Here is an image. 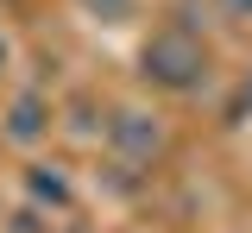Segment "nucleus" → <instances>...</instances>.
<instances>
[{"mask_svg":"<svg viewBox=\"0 0 252 233\" xmlns=\"http://www.w3.org/2000/svg\"><path fill=\"white\" fill-rule=\"evenodd\" d=\"M139 76H145L152 88L189 95V88H202V76H208V51H202V38H195V32L164 26V32L145 38V51H139Z\"/></svg>","mask_w":252,"mask_h":233,"instance_id":"1","label":"nucleus"},{"mask_svg":"<svg viewBox=\"0 0 252 233\" xmlns=\"http://www.w3.org/2000/svg\"><path fill=\"white\" fill-rule=\"evenodd\" d=\"M94 19H132V0H82Z\"/></svg>","mask_w":252,"mask_h":233,"instance_id":"5","label":"nucleus"},{"mask_svg":"<svg viewBox=\"0 0 252 233\" xmlns=\"http://www.w3.org/2000/svg\"><path fill=\"white\" fill-rule=\"evenodd\" d=\"M227 19H240V26H252V0H227Z\"/></svg>","mask_w":252,"mask_h":233,"instance_id":"8","label":"nucleus"},{"mask_svg":"<svg viewBox=\"0 0 252 233\" xmlns=\"http://www.w3.org/2000/svg\"><path fill=\"white\" fill-rule=\"evenodd\" d=\"M69 133H76V139H94V107H89V101L69 107Z\"/></svg>","mask_w":252,"mask_h":233,"instance_id":"6","label":"nucleus"},{"mask_svg":"<svg viewBox=\"0 0 252 233\" xmlns=\"http://www.w3.org/2000/svg\"><path fill=\"white\" fill-rule=\"evenodd\" d=\"M107 145H114V158L132 170H145L152 158H164V120L145 114V107H120L114 120H107Z\"/></svg>","mask_w":252,"mask_h":233,"instance_id":"2","label":"nucleus"},{"mask_svg":"<svg viewBox=\"0 0 252 233\" xmlns=\"http://www.w3.org/2000/svg\"><path fill=\"white\" fill-rule=\"evenodd\" d=\"M6 63H13V38L0 32V76H6Z\"/></svg>","mask_w":252,"mask_h":233,"instance_id":"9","label":"nucleus"},{"mask_svg":"<svg viewBox=\"0 0 252 233\" xmlns=\"http://www.w3.org/2000/svg\"><path fill=\"white\" fill-rule=\"evenodd\" d=\"M13 233H51V227H44L38 208H19V214H13Z\"/></svg>","mask_w":252,"mask_h":233,"instance_id":"7","label":"nucleus"},{"mask_svg":"<svg viewBox=\"0 0 252 233\" xmlns=\"http://www.w3.org/2000/svg\"><path fill=\"white\" fill-rule=\"evenodd\" d=\"M26 196H32L38 214H69L76 208V176L63 164H32L26 170Z\"/></svg>","mask_w":252,"mask_h":233,"instance_id":"3","label":"nucleus"},{"mask_svg":"<svg viewBox=\"0 0 252 233\" xmlns=\"http://www.w3.org/2000/svg\"><path fill=\"white\" fill-rule=\"evenodd\" d=\"M0 133L13 139V145H38V139L51 133V101L44 95H13L6 114H0Z\"/></svg>","mask_w":252,"mask_h":233,"instance_id":"4","label":"nucleus"}]
</instances>
